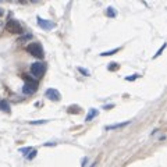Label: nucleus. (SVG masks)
<instances>
[{"label":"nucleus","mask_w":167,"mask_h":167,"mask_svg":"<svg viewBox=\"0 0 167 167\" xmlns=\"http://www.w3.org/2000/svg\"><path fill=\"white\" fill-rule=\"evenodd\" d=\"M78 71H79V73H82L84 75H86V77H88L89 74H91V73H89L88 70H85V68H82V67H78Z\"/></svg>","instance_id":"obj_16"},{"label":"nucleus","mask_w":167,"mask_h":167,"mask_svg":"<svg viewBox=\"0 0 167 167\" xmlns=\"http://www.w3.org/2000/svg\"><path fill=\"white\" fill-rule=\"evenodd\" d=\"M2 14H3V10H2V8H0V16H2Z\"/></svg>","instance_id":"obj_25"},{"label":"nucleus","mask_w":167,"mask_h":167,"mask_svg":"<svg viewBox=\"0 0 167 167\" xmlns=\"http://www.w3.org/2000/svg\"><path fill=\"white\" fill-rule=\"evenodd\" d=\"M38 25H39L42 29H45V31H50V29H53L56 26V24L53 22V21H49V20H45V18L38 17Z\"/></svg>","instance_id":"obj_6"},{"label":"nucleus","mask_w":167,"mask_h":167,"mask_svg":"<svg viewBox=\"0 0 167 167\" xmlns=\"http://www.w3.org/2000/svg\"><path fill=\"white\" fill-rule=\"evenodd\" d=\"M45 95H46L47 99L53 100V102H59V100L61 99L60 92H59L57 89H55V88H49L46 92H45Z\"/></svg>","instance_id":"obj_5"},{"label":"nucleus","mask_w":167,"mask_h":167,"mask_svg":"<svg viewBox=\"0 0 167 167\" xmlns=\"http://www.w3.org/2000/svg\"><path fill=\"white\" fill-rule=\"evenodd\" d=\"M91 167H98V162H95L93 165H91Z\"/></svg>","instance_id":"obj_23"},{"label":"nucleus","mask_w":167,"mask_h":167,"mask_svg":"<svg viewBox=\"0 0 167 167\" xmlns=\"http://www.w3.org/2000/svg\"><path fill=\"white\" fill-rule=\"evenodd\" d=\"M0 110L4 113H10L11 109H10V104L8 102H6V100H0Z\"/></svg>","instance_id":"obj_10"},{"label":"nucleus","mask_w":167,"mask_h":167,"mask_svg":"<svg viewBox=\"0 0 167 167\" xmlns=\"http://www.w3.org/2000/svg\"><path fill=\"white\" fill-rule=\"evenodd\" d=\"M29 2H32V3H38L39 0H29Z\"/></svg>","instance_id":"obj_24"},{"label":"nucleus","mask_w":167,"mask_h":167,"mask_svg":"<svg viewBox=\"0 0 167 167\" xmlns=\"http://www.w3.org/2000/svg\"><path fill=\"white\" fill-rule=\"evenodd\" d=\"M99 114V112H98V109H95V107H92V109H89V113L86 114V117H85V121H91V120H93L96 116Z\"/></svg>","instance_id":"obj_7"},{"label":"nucleus","mask_w":167,"mask_h":167,"mask_svg":"<svg viewBox=\"0 0 167 167\" xmlns=\"http://www.w3.org/2000/svg\"><path fill=\"white\" fill-rule=\"evenodd\" d=\"M20 2H21V3H25V0H20Z\"/></svg>","instance_id":"obj_26"},{"label":"nucleus","mask_w":167,"mask_h":167,"mask_svg":"<svg viewBox=\"0 0 167 167\" xmlns=\"http://www.w3.org/2000/svg\"><path fill=\"white\" fill-rule=\"evenodd\" d=\"M86 162H88V159H86V157H84V159H82V166H86Z\"/></svg>","instance_id":"obj_22"},{"label":"nucleus","mask_w":167,"mask_h":167,"mask_svg":"<svg viewBox=\"0 0 167 167\" xmlns=\"http://www.w3.org/2000/svg\"><path fill=\"white\" fill-rule=\"evenodd\" d=\"M26 52H28L29 55H32L34 57H36V59H43V56H45L43 49H42V45L38 43V42H32V43H29L28 46H26Z\"/></svg>","instance_id":"obj_2"},{"label":"nucleus","mask_w":167,"mask_h":167,"mask_svg":"<svg viewBox=\"0 0 167 167\" xmlns=\"http://www.w3.org/2000/svg\"><path fill=\"white\" fill-rule=\"evenodd\" d=\"M118 68H120L118 63H110V64L107 65V70H109V71H117Z\"/></svg>","instance_id":"obj_11"},{"label":"nucleus","mask_w":167,"mask_h":167,"mask_svg":"<svg viewBox=\"0 0 167 167\" xmlns=\"http://www.w3.org/2000/svg\"><path fill=\"white\" fill-rule=\"evenodd\" d=\"M21 78L25 81V85L22 86V92L25 95H32L38 91V88H39V82H38L36 79H34V77H29V75H26V74H22Z\"/></svg>","instance_id":"obj_1"},{"label":"nucleus","mask_w":167,"mask_h":167,"mask_svg":"<svg viewBox=\"0 0 167 167\" xmlns=\"http://www.w3.org/2000/svg\"><path fill=\"white\" fill-rule=\"evenodd\" d=\"M31 150H32V148H29V146H28V148H21L20 149V152L22 155H26V152H31Z\"/></svg>","instance_id":"obj_17"},{"label":"nucleus","mask_w":167,"mask_h":167,"mask_svg":"<svg viewBox=\"0 0 167 167\" xmlns=\"http://www.w3.org/2000/svg\"><path fill=\"white\" fill-rule=\"evenodd\" d=\"M165 47H166V43H165V45H163V46H162V47H160V49H159V52H157V53H156V55H155V56H153V59H156V57H157V56H160V55H162V52H163V50H165Z\"/></svg>","instance_id":"obj_18"},{"label":"nucleus","mask_w":167,"mask_h":167,"mask_svg":"<svg viewBox=\"0 0 167 167\" xmlns=\"http://www.w3.org/2000/svg\"><path fill=\"white\" fill-rule=\"evenodd\" d=\"M106 14H107L109 17H116V16H117V13H116V10H114L113 7H109V8H107Z\"/></svg>","instance_id":"obj_13"},{"label":"nucleus","mask_w":167,"mask_h":167,"mask_svg":"<svg viewBox=\"0 0 167 167\" xmlns=\"http://www.w3.org/2000/svg\"><path fill=\"white\" fill-rule=\"evenodd\" d=\"M45 71H46V64H45V63L36 61V63H34V64H31V74L34 77H36V78H42Z\"/></svg>","instance_id":"obj_3"},{"label":"nucleus","mask_w":167,"mask_h":167,"mask_svg":"<svg viewBox=\"0 0 167 167\" xmlns=\"http://www.w3.org/2000/svg\"><path fill=\"white\" fill-rule=\"evenodd\" d=\"M120 50V47H116V49H113V50H109V52H103V53H100V56H112V55H116V53Z\"/></svg>","instance_id":"obj_12"},{"label":"nucleus","mask_w":167,"mask_h":167,"mask_svg":"<svg viewBox=\"0 0 167 167\" xmlns=\"http://www.w3.org/2000/svg\"><path fill=\"white\" fill-rule=\"evenodd\" d=\"M31 39H32V35H29V34H28V35H24V36H21L17 42H21V43H22V42H25V41H31Z\"/></svg>","instance_id":"obj_14"},{"label":"nucleus","mask_w":167,"mask_h":167,"mask_svg":"<svg viewBox=\"0 0 167 167\" xmlns=\"http://www.w3.org/2000/svg\"><path fill=\"white\" fill-rule=\"evenodd\" d=\"M79 112H81V107L78 104H71L67 107V113H70V114H78Z\"/></svg>","instance_id":"obj_8"},{"label":"nucleus","mask_w":167,"mask_h":167,"mask_svg":"<svg viewBox=\"0 0 167 167\" xmlns=\"http://www.w3.org/2000/svg\"><path fill=\"white\" fill-rule=\"evenodd\" d=\"M6 31L10 34H24V29L17 20H10L6 24Z\"/></svg>","instance_id":"obj_4"},{"label":"nucleus","mask_w":167,"mask_h":167,"mask_svg":"<svg viewBox=\"0 0 167 167\" xmlns=\"http://www.w3.org/2000/svg\"><path fill=\"white\" fill-rule=\"evenodd\" d=\"M47 123V120H39V121H29V124H43Z\"/></svg>","instance_id":"obj_19"},{"label":"nucleus","mask_w":167,"mask_h":167,"mask_svg":"<svg viewBox=\"0 0 167 167\" xmlns=\"http://www.w3.org/2000/svg\"><path fill=\"white\" fill-rule=\"evenodd\" d=\"M138 74H135V75H132V77H127V78H125V79H127V81H134V79H136V78H138Z\"/></svg>","instance_id":"obj_20"},{"label":"nucleus","mask_w":167,"mask_h":167,"mask_svg":"<svg viewBox=\"0 0 167 167\" xmlns=\"http://www.w3.org/2000/svg\"><path fill=\"white\" fill-rule=\"evenodd\" d=\"M36 153H38V150H36V149H32V150H31V153H29L28 156H26V157H28V160H32V159H34V157L36 156Z\"/></svg>","instance_id":"obj_15"},{"label":"nucleus","mask_w":167,"mask_h":167,"mask_svg":"<svg viewBox=\"0 0 167 167\" xmlns=\"http://www.w3.org/2000/svg\"><path fill=\"white\" fill-rule=\"evenodd\" d=\"M131 121H125V123H118V124H112V125H106V130H118V128H123L125 125H128Z\"/></svg>","instance_id":"obj_9"},{"label":"nucleus","mask_w":167,"mask_h":167,"mask_svg":"<svg viewBox=\"0 0 167 167\" xmlns=\"http://www.w3.org/2000/svg\"><path fill=\"white\" fill-rule=\"evenodd\" d=\"M114 107V104H107V106H104V109L106 110H110V109H113Z\"/></svg>","instance_id":"obj_21"}]
</instances>
